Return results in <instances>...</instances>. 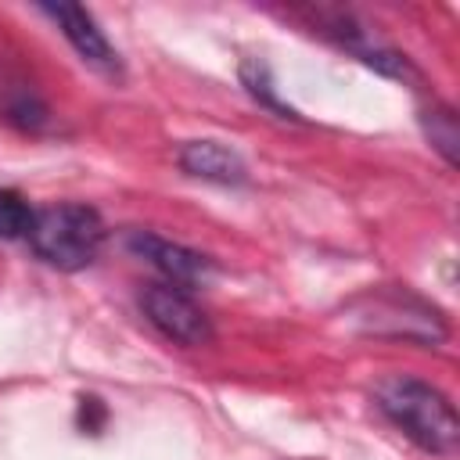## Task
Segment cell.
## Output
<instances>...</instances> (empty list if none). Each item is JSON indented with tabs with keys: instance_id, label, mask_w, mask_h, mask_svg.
<instances>
[{
	"instance_id": "obj_1",
	"label": "cell",
	"mask_w": 460,
	"mask_h": 460,
	"mask_svg": "<svg viewBox=\"0 0 460 460\" xmlns=\"http://www.w3.org/2000/svg\"><path fill=\"white\" fill-rule=\"evenodd\" d=\"M377 406L420 449L442 453V456L456 453L460 420H456L453 402L438 388H431L417 377H388L377 385Z\"/></svg>"
},
{
	"instance_id": "obj_2",
	"label": "cell",
	"mask_w": 460,
	"mask_h": 460,
	"mask_svg": "<svg viewBox=\"0 0 460 460\" xmlns=\"http://www.w3.org/2000/svg\"><path fill=\"white\" fill-rule=\"evenodd\" d=\"M25 241L47 266L75 273L97 259V252L104 244V223L93 208L61 201V205H47V208L32 212V226L25 234Z\"/></svg>"
},
{
	"instance_id": "obj_3",
	"label": "cell",
	"mask_w": 460,
	"mask_h": 460,
	"mask_svg": "<svg viewBox=\"0 0 460 460\" xmlns=\"http://www.w3.org/2000/svg\"><path fill=\"white\" fill-rule=\"evenodd\" d=\"M144 313L176 345H205L212 338V323L201 313V305L187 295V288L151 284L144 291Z\"/></svg>"
},
{
	"instance_id": "obj_4",
	"label": "cell",
	"mask_w": 460,
	"mask_h": 460,
	"mask_svg": "<svg viewBox=\"0 0 460 460\" xmlns=\"http://www.w3.org/2000/svg\"><path fill=\"white\" fill-rule=\"evenodd\" d=\"M126 244H129L133 255H140L147 266H155L165 277V284L198 288V284H205L212 277V262L201 252H194L187 244H176L169 237H158L151 230H133L126 237Z\"/></svg>"
},
{
	"instance_id": "obj_5",
	"label": "cell",
	"mask_w": 460,
	"mask_h": 460,
	"mask_svg": "<svg viewBox=\"0 0 460 460\" xmlns=\"http://www.w3.org/2000/svg\"><path fill=\"white\" fill-rule=\"evenodd\" d=\"M43 11L58 22L61 36L75 47V54H79L83 61L97 65L101 72H115V68H119V54H115V47L108 43L104 29L93 22V14H90L86 7H79V4H47Z\"/></svg>"
},
{
	"instance_id": "obj_6",
	"label": "cell",
	"mask_w": 460,
	"mask_h": 460,
	"mask_svg": "<svg viewBox=\"0 0 460 460\" xmlns=\"http://www.w3.org/2000/svg\"><path fill=\"white\" fill-rule=\"evenodd\" d=\"M180 165L183 172L198 176V180H208V183H244L248 180V169L241 162L237 151H230L226 144L219 140H187L180 147Z\"/></svg>"
},
{
	"instance_id": "obj_7",
	"label": "cell",
	"mask_w": 460,
	"mask_h": 460,
	"mask_svg": "<svg viewBox=\"0 0 460 460\" xmlns=\"http://www.w3.org/2000/svg\"><path fill=\"white\" fill-rule=\"evenodd\" d=\"M420 122H424L428 140H431V144L442 151V158H446L449 165H456V144H460V129H456L453 111H446V108H431V111H424V115H420Z\"/></svg>"
},
{
	"instance_id": "obj_8",
	"label": "cell",
	"mask_w": 460,
	"mask_h": 460,
	"mask_svg": "<svg viewBox=\"0 0 460 460\" xmlns=\"http://www.w3.org/2000/svg\"><path fill=\"white\" fill-rule=\"evenodd\" d=\"M241 79H244L248 93H252L259 104L273 108V111H277V115H284V119H295V111L277 97V86L270 83V68H266L262 61H244V65H241Z\"/></svg>"
},
{
	"instance_id": "obj_9",
	"label": "cell",
	"mask_w": 460,
	"mask_h": 460,
	"mask_svg": "<svg viewBox=\"0 0 460 460\" xmlns=\"http://www.w3.org/2000/svg\"><path fill=\"white\" fill-rule=\"evenodd\" d=\"M32 212L36 208H29V201L22 194L0 187V237H7V241L11 237H25L29 226H32Z\"/></svg>"
}]
</instances>
